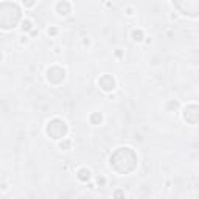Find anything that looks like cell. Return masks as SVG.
<instances>
[{"label":"cell","instance_id":"3957f363","mask_svg":"<svg viewBox=\"0 0 199 199\" xmlns=\"http://www.w3.org/2000/svg\"><path fill=\"white\" fill-rule=\"evenodd\" d=\"M78 178L81 179V181H89V178H90V171L89 170H80V173H78Z\"/></svg>","mask_w":199,"mask_h":199},{"label":"cell","instance_id":"277c9868","mask_svg":"<svg viewBox=\"0 0 199 199\" xmlns=\"http://www.w3.org/2000/svg\"><path fill=\"white\" fill-rule=\"evenodd\" d=\"M30 28H31V22H30V20H25V22H23V27H22V30L25 31V30H30Z\"/></svg>","mask_w":199,"mask_h":199},{"label":"cell","instance_id":"7a4b0ae2","mask_svg":"<svg viewBox=\"0 0 199 199\" xmlns=\"http://www.w3.org/2000/svg\"><path fill=\"white\" fill-rule=\"evenodd\" d=\"M184 118H185V121H188V123H191V124H196L197 123V120H199V107L197 106H188L187 109H185V112H184Z\"/></svg>","mask_w":199,"mask_h":199},{"label":"cell","instance_id":"6da1fadb","mask_svg":"<svg viewBox=\"0 0 199 199\" xmlns=\"http://www.w3.org/2000/svg\"><path fill=\"white\" fill-rule=\"evenodd\" d=\"M65 132H67V124H65V121H62L59 118L52 120L47 126V134L52 139H64Z\"/></svg>","mask_w":199,"mask_h":199}]
</instances>
